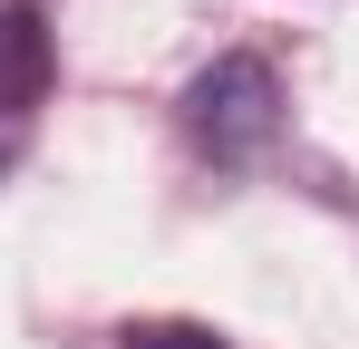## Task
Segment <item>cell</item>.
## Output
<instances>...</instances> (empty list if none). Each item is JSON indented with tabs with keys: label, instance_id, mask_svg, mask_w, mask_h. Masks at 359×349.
I'll return each instance as SVG.
<instances>
[{
	"label": "cell",
	"instance_id": "2",
	"mask_svg": "<svg viewBox=\"0 0 359 349\" xmlns=\"http://www.w3.org/2000/svg\"><path fill=\"white\" fill-rule=\"evenodd\" d=\"M49 97V20L20 0V10H0V116L39 107Z\"/></svg>",
	"mask_w": 359,
	"mask_h": 349
},
{
	"label": "cell",
	"instance_id": "1",
	"mask_svg": "<svg viewBox=\"0 0 359 349\" xmlns=\"http://www.w3.org/2000/svg\"><path fill=\"white\" fill-rule=\"evenodd\" d=\"M184 136H194L214 165H252V156L282 136V78H272V58L224 49L184 88Z\"/></svg>",
	"mask_w": 359,
	"mask_h": 349
},
{
	"label": "cell",
	"instance_id": "3",
	"mask_svg": "<svg viewBox=\"0 0 359 349\" xmlns=\"http://www.w3.org/2000/svg\"><path fill=\"white\" fill-rule=\"evenodd\" d=\"M117 349H224L214 330H194V320H126Z\"/></svg>",
	"mask_w": 359,
	"mask_h": 349
}]
</instances>
